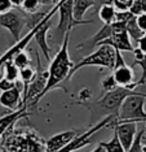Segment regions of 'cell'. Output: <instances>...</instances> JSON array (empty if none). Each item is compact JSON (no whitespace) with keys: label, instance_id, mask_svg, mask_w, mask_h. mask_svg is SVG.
<instances>
[{"label":"cell","instance_id":"cell-1","mask_svg":"<svg viewBox=\"0 0 146 152\" xmlns=\"http://www.w3.org/2000/svg\"><path fill=\"white\" fill-rule=\"evenodd\" d=\"M70 35L71 31H67L64 35V42L62 46L60 47V50L56 52L53 60L49 61V68H48V79H47V85L44 87L43 92H41L39 102L41 100L43 96H46L51 90L56 88L62 81H69L70 79V72L74 63L70 58L69 55V43H70Z\"/></svg>","mask_w":146,"mask_h":152},{"label":"cell","instance_id":"cell-2","mask_svg":"<svg viewBox=\"0 0 146 152\" xmlns=\"http://www.w3.org/2000/svg\"><path fill=\"white\" fill-rule=\"evenodd\" d=\"M138 91L132 88H124V87H116L115 90L110 92H105V95L102 98H100L98 100H95L92 103H79V104L87 107L91 110V118L92 121L102 117L105 118L107 116H114L115 118H118L119 116V109L123 102L126 100L128 96L137 94Z\"/></svg>","mask_w":146,"mask_h":152},{"label":"cell","instance_id":"cell-3","mask_svg":"<svg viewBox=\"0 0 146 152\" xmlns=\"http://www.w3.org/2000/svg\"><path fill=\"white\" fill-rule=\"evenodd\" d=\"M146 92L138 91L137 94L131 95L123 102L119 116L116 121L119 122H146V110H145Z\"/></svg>","mask_w":146,"mask_h":152},{"label":"cell","instance_id":"cell-4","mask_svg":"<svg viewBox=\"0 0 146 152\" xmlns=\"http://www.w3.org/2000/svg\"><path fill=\"white\" fill-rule=\"evenodd\" d=\"M114 64H115V51L109 46H100V47H97L96 51H93L88 56L82 58L79 63L74 64V66H72L71 72H70V78L76 72L80 70L83 68L100 66V68H105V69L113 70Z\"/></svg>","mask_w":146,"mask_h":152},{"label":"cell","instance_id":"cell-5","mask_svg":"<svg viewBox=\"0 0 146 152\" xmlns=\"http://www.w3.org/2000/svg\"><path fill=\"white\" fill-rule=\"evenodd\" d=\"M58 13V23L57 31L61 35H65L67 31H71L74 27L79 25H88L92 23L93 20H84V21H76L72 13V0H58L56 4Z\"/></svg>","mask_w":146,"mask_h":152},{"label":"cell","instance_id":"cell-6","mask_svg":"<svg viewBox=\"0 0 146 152\" xmlns=\"http://www.w3.org/2000/svg\"><path fill=\"white\" fill-rule=\"evenodd\" d=\"M111 75H113L118 87L136 90L134 72L132 69V66L126 64L123 56H121V52H119V51H115V64H114Z\"/></svg>","mask_w":146,"mask_h":152},{"label":"cell","instance_id":"cell-7","mask_svg":"<svg viewBox=\"0 0 146 152\" xmlns=\"http://www.w3.org/2000/svg\"><path fill=\"white\" fill-rule=\"evenodd\" d=\"M0 26L4 27L10 33L12 38L17 43L21 39L23 29L26 27V15L22 11H17L13 8L12 11L0 15Z\"/></svg>","mask_w":146,"mask_h":152},{"label":"cell","instance_id":"cell-8","mask_svg":"<svg viewBox=\"0 0 146 152\" xmlns=\"http://www.w3.org/2000/svg\"><path fill=\"white\" fill-rule=\"evenodd\" d=\"M121 31H127L126 30V23L124 22H113V23H110V25H103L92 38H89V39L84 40V42L79 43L78 46H76V48H78L79 51H82V50H85V51L93 50L95 47L96 48L98 47L101 42L109 39V38L113 37L114 34L121 33Z\"/></svg>","mask_w":146,"mask_h":152},{"label":"cell","instance_id":"cell-9","mask_svg":"<svg viewBox=\"0 0 146 152\" xmlns=\"http://www.w3.org/2000/svg\"><path fill=\"white\" fill-rule=\"evenodd\" d=\"M110 129H114V133L116 134L120 144L126 150V152L132 147L137 134V124L136 122H119L114 121Z\"/></svg>","mask_w":146,"mask_h":152},{"label":"cell","instance_id":"cell-10","mask_svg":"<svg viewBox=\"0 0 146 152\" xmlns=\"http://www.w3.org/2000/svg\"><path fill=\"white\" fill-rule=\"evenodd\" d=\"M21 82L18 81L13 88L8 91L0 92V105L9 109L10 112H16L21 109V107H25L22 104V90H21Z\"/></svg>","mask_w":146,"mask_h":152},{"label":"cell","instance_id":"cell-11","mask_svg":"<svg viewBox=\"0 0 146 152\" xmlns=\"http://www.w3.org/2000/svg\"><path fill=\"white\" fill-rule=\"evenodd\" d=\"M76 135H79L78 130H66L51 137L46 142V152H60L62 148L67 146Z\"/></svg>","mask_w":146,"mask_h":152},{"label":"cell","instance_id":"cell-12","mask_svg":"<svg viewBox=\"0 0 146 152\" xmlns=\"http://www.w3.org/2000/svg\"><path fill=\"white\" fill-rule=\"evenodd\" d=\"M100 46H109L113 48L114 51H119V52H123V51H126V52H133V50H134V47L132 46V40H131V38L128 37L127 31L114 34L109 39L101 42Z\"/></svg>","mask_w":146,"mask_h":152},{"label":"cell","instance_id":"cell-13","mask_svg":"<svg viewBox=\"0 0 146 152\" xmlns=\"http://www.w3.org/2000/svg\"><path fill=\"white\" fill-rule=\"evenodd\" d=\"M26 109H27V107H22L21 109L16 110V112H10L9 115H7V116L0 118V138L4 135L5 131L8 130L12 125H14L20 118L29 116V113L26 112Z\"/></svg>","mask_w":146,"mask_h":152},{"label":"cell","instance_id":"cell-14","mask_svg":"<svg viewBox=\"0 0 146 152\" xmlns=\"http://www.w3.org/2000/svg\"><path fill=\"white\" fill-rule=\"evenodd\" d=\"M95 0H72V13L76 21H84L87 11L95 7Z\"/></svg>","mask_w":146,"mask_h":152},{"label":"cell","instance_id":"cell-15","mask_svg":"<svg viewBox=\"0 0 146 152\" xmlns=\"http://www.w3.org/2000/svg\"><path fill=\"white\" fill-rule=\"evenodd\" d=\"M46 4H52V3L49 0H23V4L20 9L25 15H36V13L43 12L41 7Z\"/></svg>","mask_w":146,"mask_h":152},{"label":"cell","instance_id":"cell-16","mask_svg":"<svg viewBox=\"0 0 146 152\" xmlns=\"http://www.w3.org/2000/svg\"><path fill=\"white\" fill-rule=\"evenodd\" d=\"M116 16V9L111 4H102L98 9V17L103 22V25H110L114 22Z\"/></svg>","mask_w":146,"mask_h":152},{"label":"cell","instance_id":"cell-17","mask_svg":"<svg viewBox=\"0 0 146 152\" xmlns=\"http://www.w3.org/2000/svg\"><path fill=\"white\" fill-rule=\"evenodd\" d=\"M4 79L12 83H17L20 79V69L12 61H7L4 65Z\"/></svg>","mask_w":146,"mask_h":152},{"label":"cell","instance_id":"cell-18","mask_svg":"<svg viewBox=\"0 0 146 152\" xmlns=\"http://www.w3.org/2000/svg\"><path fill=\"white\" fill-rule=\"evenodd\" d=\"M126 30H127L128 37H129L131 39H133L134 42H137V40L145 34V33H142L141 30L138 29V26H137V23H136V17H134V16H132L131 18L127 21V23H126Z\"/></svg>","mask_w":146,"mask_h":152},{"label":"cell","instance_id":"cell-19","mask_svg":"<svg viewBox=\"0 0 146 152\" xmlns=\"http://www.w3.org/2000/svg\"><path fill=\"white\" fill-rule=\"evenodd\" d=\"M101 146L106 150V152H126V150L123 148V146L120 144L119 139H118L116 134L114 133L113 138L109 142H101Z\"/></svg>","mask_w":146,"mask_h":152},{"label":"cell","instance_id":"cell-20","mask_svg":"<svg viewBox=\"0 0 146 152\" xmlns=\"http://www.w3.org/2000/svg\"><path fill=\"white\" fill-rule=\"evenodd\" d=\"M12 63L14 64L20 70H22V69H25V68L31 66V58L26 51H22V52H20L14 58H13Z\"/></svg>","mask_w":146,"mask_h":152},{"label":"cell","instance_id":"cell-21","mask_svg":"<svg viewBox=\"0 0 146 152\" xmlns=\"http://www.w3.org/2000/svg\"><path fill=\"white\" fill-rule=\"evenodd\" d=\"M133 65H138V66H141V70H142L141 78L136 82V88H137L138 86L144 85V82L146 79V55H142L140 58H136V60L133 61Z\"/></svg>","mask_w":146,"mask_h":152},{"label":"cell","instance_id":"cell-22","mask_svg":"<svg viewBox=\"0 0 146 152\" xmlns=\"http://www.w3.org/2000/svg\"><path fill=\"white\" fill-rule=\"evenodd\" d=\"M134 0H111V5L116 9V12H128Z\"/></svg>","mask_w":146,"mask_h":152},{"label":"cell","instance_id":"cell-23","mask_svg":"<svg viewBox=\"0 0 146 152\" xmlns=\"http://www.w3.org/2000/svg\"><path fill=\"white\" fill-rule=\"evenodd\" d=\"M101 86H102V88H103V91H105V92H110V91H113V90H115L118 87L111 74L107 75L106 78L102 79V82H101Z\"/></svg>","mask_w":146,"mask_h":152},{"label":"cell","instance_id":"cell-24","mask_svg":"<svg viewBox=\"0 0 146 152\" xmlns=\"http://www.w3.org/2000/svg\"><path fill=\"white\" fill-rule=\"evenodd\" d=\"M141 135H142V129L140 131H137L133 144H132V147L127 152H144L142 151V146H141Z\"/></svg>","mask_w":146,"mask_h":152},{"label":"cell","instance_id":"cell-25","mask_svg":"<svg viewBox=\"0 0 146 152\" xmlns=\"http://www.w3.org/2000/svg\"><path fill=\"white\" fill-rule=\"evenodd\" d=\"M136 23L142 33H146V13H141L136 17Z\"/></svg>","mask_w":146,"mask_h":152},{"label":"cell","instance_id":"cell-26","mask_svg":"<svg viewBox=\"0 0 146 152\" xmlns=\"http://www.w3.org/2000/svg\"><path fill=\"white\" fill-rule=\"evenodd\" d=\"M13 7L10 0H0V15H4V13L12 11Z\"/></svg>","mask_w":146,"mask_h":152},{"label":"cell","instance_id":"cell-27","mask_svg":"<svg viewBox=\"0 0 146 152\" xmlns=\"http://www.w3.org/2000/svg\"><path fill=\"white\" fill-rule=\"evenodd\" d=\"M16 86V83H12V82L7 81V79L3 78L1 81H0V92H4V91H8V90L13 88Z\"/></svg>","mask_w":146,"mask_h":152},{"label":"cell","instance_id":"cell-28","mask_svg":"<svg viewBox=\"0 0 146 152\" xmlns=\"http://www.w3.org/2000/svg\"><path fill=\"white\" fill-rule=\"evenodd\" d=\"M136 44H137V50H140L142 53L146 55V33L137 40Z\"/></svg>","mask_w":146,"mask_h":152},{"label":"cell","instance_id":"cell-29","mask_svg":"<svg viewBox=\"0 0 146 152\" xmlns=\"http://www.w3.org/2000/svg\"><path fill=\"white\" fill-rule=\"evenodd\" d=\"M79 96H80V102H78V103H85L87 100L91 98V91H89L88 88H83L80 91V94H79Z\"/></svg>","mask_w":146,"mask_h":152},{"label":"cell","instance_id":"cell-30","mask_svg":"<svg viewBox=\"0 0 146 152\" xmlns=\"http://www.w3.org/2000/svg\"><path fill=\"white\" fill-rule=\"evenodd\" d=\"M145 126L142 127V135H141V146H142V151L146 152V122Z\"/></svg>","mask_w":146,"mask_h":152},{"label":"cell","instance_id":"cell-31","mask_svg":"<svg viewBox=\"0 0 146 152\" xmlns=\"http://www.w3.org/2000/svg\"><path fill=\"white\" fill-rule=\"evenodd\" d=\"M10 3H12V7L14 9H20L23 4V0H10Z\"/></svg>","mask_w":146,"mask_h":152},{"label":"cell","instance_id":"cell-32","mask_svg":"<svg viewBox=\"0 0 146 152\" xmlns=\"http://www.w3.org/2000/svg\"><path fill=\"white\" fill-rule=\"evenodd\" d=\"M92 152H106V150H105V148H103L102 146H101V144H98V146H97Z\"/></svg>","mask_w":146,"mask_h":152},{"label":"cell","instance_id":"cell-33","mask_svg":"<svg viewBox=\"0 0 146 152\" xmlns=\"http://www.w3.org/2000/svg\"><path fill=\"white\" fill-rule=\"evenodd\" d=\"M141 3V8H142V12L146 13V0H140Z\"/></svg>","mask_w":146,"mask_h":152},{"label":"cell","instance_id":"cell-34","mask_svg":"<svg viewBox=\"0 0 146 152\" xmlns=\"http://www.w3.org/2000/svg\"><path fill=\"white\" fill-rule=\"evenodd\" d=\"M49 1H51L53 5H56V4H57V3H58V0H49Z\"/></svg>","mask_w":146,"mask_h":152},{"label":"cell","instance_id":"cell-35","mask_svg":"<svg viewBox=\"0 0 146 152\" xmlns=\"http://www.w3.org/2000/svg\"><path fill=\"white\" fill-rule=\"evenodd\" d=\"M144 85H146V79H145V82H144Z\"/></svg>","mask_w":146,"mask_h":152}]
</instances>
